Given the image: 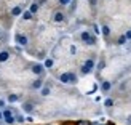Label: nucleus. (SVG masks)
I'll return each mask as SVG.
<instances>
[{"label": "nucleus", "instance_id": "nucleus-1", "mask_svg": "<svg viewBox=\"0 0 131 125\" xmlns=\"http://www.w3.org/2000/svg\"><path fill=\"white\" fill-rule=\"evenodd\" d=\"M59 80L62 83H75L77 82V75L72 74V72H64V74L59 75Z\"/></svg>", "mask_w": 131, "mask_h": 125}, {"label": "nucleus", "instance_id": "nucleus-2", "mask_svg": "<svg viewBox=\"0 0 131 125\" xmlns=\"http://www.w3.org/2000/svg\"><path fill=\"white\" fill-rule=\"evenodd\" d=\"M93 68H94V61L93 60H86L85 64L82 66V74H90V72L93 71Z\"/></svg>", "mask_w": 131, "mask_h": 125}, {"label": "nucleus", "instance_id": "nucleus-3", "mask_svg": "<svg viewBox=\"0 0 131 125\" xmlns=\"http://www.w3.org/2000/svg\"><path fill=\"white\" fill-rule=\"evenodd\" d=\"M2 116H3V119H5V122L8 123V125H11L13 122L16 120V119H15V116H13V112H11L10 109H6V111H5V112H3Z\"/></svg>", "mask_w": 131, "mask_h": 125}, {"label": "nucleus", "instance_id": "nucleus-4", "mask_svg": "<svg viewBox=\"0 0 131 125\" xmlns=\"http://www.w3.org/2000/svg\"><path fill=\"white\" fill-rule=\"evenodd\" d=\"M16 43H18V45H23V47H26V45L29 43L27 35H24V34H16Z\"/></svg>", "mask_w": 131, "mask_h": 125}, {"label": "nucleus", "instance_id": "nucleus-5", "mask_svg": "<svg viewBox=\"0 0 131 125\" xmlns=\"http://www.w3.org/2000/svg\"><path fill=\"white\" fill-rule=\"evenodd\" d=\"M23 15V6L21 5H15L11 8V16H15V18H18V16H21Z\"/></svg>", "mask_w": 131, "mask_h": 125}, {"label": "nucleus", "instance_id": "nucleus-6", "mask_svg": "<svg viewBox=\"0 0 131 125\" xmlns=\"http://www.w3.org/2000/svg\"><path fill=\"white\" fill-rule=\"evenodd\" d=\"M64 19H66V16H64L62 11H54V15H53V21L54 23H64Z\"/></svg>", "mask_w": 131, "mask_h": 125}, {"label": "nucleus", "instance_id": "nucleus-7", "mask_svg": "<svg viewBox=\"0 0 131 125\" xmlns=\"http://www.w3.org/2000/svg\"><path fill=\"white\" fill-rule=\"evenodd\" d=\"M10 60V51L8 50H2L0 51V63H5Z\"/></svg>", "mask_w": 131, "mask_h": 125}, {"label": "nucleus", "instance_id": "nucleus-8", "mask_svg": "<svg viewBox=\"0 0 131 125\" xmlns=\"http://www.w3.org/2000/svg\"><path fill=\"white\" fill-rule=\"evenodd\" d=\"M43 69H45V66H42V64H34V66H32V72L37 74V75H40L43 72Z\"/></svg>", "mask_w": 131, "mask_h": 125}, {"label": "nucleus", "instance_id": "nucleus-9", "mask_svg": "<svg viewBox=\"0 0 131 125\" xmlns=\"http://www.w3.org/2000/svg\"><path fill=\"white\" fill-rule=\"evenodd\" d=\"M43 87V80L42 79H37V80H34L32 82V88H35V90H40Z\"/></svg>", "mask_w": 131, "mask_h": 125}, {"label": "nucleus", "instance_id": "nucleus-10", "mask_svg": "<svg viewBox=\"0 0 131 125\" xmlns=\"http://www.w3.org/2000/svg\"><path fill=\"white\" fill-rule=\"evenodd\" d=\"M90 37H91V34H90V32H88V31H83V32H82V34H80V39H82V40H83L85 43H86V42L90 40Z\"/></svg>", "mask_w": 131, "mask_h": 125}, {"label": "nucleus", "instance_id": "nucleus-11", "mask_svg": "<svg viewBox=\"0 0 131 125\" xmlns=\"http://www.w3.org/2000/svg\"><path fill=\"white\" fill-rule=\"evenodd\" d=\"M23 109L26 111V112H32V111H34V104H32V103H24Z\"/></svg>", "mask_w": 131, "mask_h": 125}, {"label": "nucleus", "instance_id": "nucleus-12", "mask_svg": "<svg viewBox=\"0 0 131 125\" xmlns=\"http://www.w3.org/2000/svg\"><path fill=\"white\" fill-rule=\"evenodd\" d=\"M38 8H40V5H38V3L35 2V3H32V5L29 6V11L32 13V15H35V13L38 11Z\"/></svg>", "mask_w": 131, "mask_h": 125}, {"label": "nucleus", "instance_id": "nucleus-13", "mask_svg": "<svg viewBox=\"0 0 131 125\" xmlns=\"http://www.w3.org/2000/svg\"><path fill=\"white\" fill-rule=\"evenodd\" d=\"M101 88H102V91H109L110 88H112V83H110V82H102Z\"/></svg>", "mask_w": 131, "mask_h": 125}, {"label": "nucleus", "instance_id": "nucleus-14", "mask_svg": "<svg viewBox=\"0 0 131 125\" xmlns=\"http://www.w3.org/2000/svg\"><path fill=\"white\" fill-rule=\"evenodd\" d=\"M50 91H51L50 87H42V88H40V95H42V96H48Z\"/></svg>", "mask_w": 131, "mask_h": 125}, {"label": "nucleus", "instance_id": "nucleus-15", "mask_svg": "<svg viewBox=\"0 0 131 125\" xmlns=\"http://www.w3.org/2000/svg\"><path fill=\"white\" fill-rule=\"evenodd\" d=\"M32 18H34V15H32V13H30L29 10L23 13V19H26V21H29V19H32Z\"/></svg>", "mask_w": 131, "mask_h": 125}, {"label": "nucleus", "instance_id": "nucleus-16", "mask_svg": "<svg viewBox=\"0 0 131 125\" xmlns=\"http://www.w3.org/2000/svg\"><path fill=\"white\" fill-rule=\"evenodd\" d=\"M102 34L106 35V37H109V35H110V27H109V26H106V24L102 26Z\"/></svg>", "mask_w": 131, "mask_h": 125}, {"label": "nucleus", "instance_id": "nucleus-17", "mask_svg": "<svg viewBox=\"0 0 131 125\" xmlns=\"http://www.w3.org/2000/svg\"><path fill=\"white\" fill-rule=\"evenodd\" d=\"M125 43H126V37L125 35H120L117 39V45H125Z\"/></svg>", "mask_w": 131, "mask_h": 125}, {"label": "nucleus", "instance_id": "nucleus-18", "mask_svg": "<svg viewBox=\"0 0 131 125\" xmlns=\"http://www.w3.org/2000/svg\"><path fill=\"white\" fill-rule=\"evenodd\" d=\"M18 100H19L18 95H10V96H8V101H10V103H16Z\"/></svg>", "mask_w": 131, "mask_h": 125}, {"label": "nucleus", "instance_id": "nucleus-19", "mask_svg": "<svg viewBox=\"0 0 131 125\" xmlns=\"http://www.w3.org/2000/svg\"><path fill=\"white\" fill-rule=\"evenodd\" d=\"M104 104H106V108L114 106V100H110V98H109V100H106V101H104Z\"/></svg>", "mask_w": 131, "mask_h": 125}, {"label": "nucleus", "instance_id": "nucleus-20", "mask_svg": "<svg viewBox=\"0 0 131 125\" xmlns=\"http://www.w3.org/2000/svg\"><path fill=\"white\" fill-rule=\"evenodd\" d=\"M53 64H54V63H53V60H47V61H45V64H43V66H45V68H51V66H53Z\"/></svg>", "mask_w": 131, "mask_h": 125}, {"label": "nucleus", "instance_id": "nucleus-21", "mask_svg": "<svg viewBox=\"0 0 131 125\" xmlns=\"http://www.w3.org/2000/svg\"><path fill=\"white\" fill-rule=\"evenodd\" d=\"M15 119H16L19 123H23V122H24V117H23V116H18V117H15Z\"/></svg>", "mask_w": 131, "mask_h": 125}, {"label": "nucleus", "instance_id": "nucleus-22", "mask_svg": "<svg viewBox=\"0 0 131 125\" xmlns=\"http://www.w3.org/2000/svg\"><path fill=\"white\" fill-rule=\"evenodd\" d=\"M125 37H126V40H131V31H126V34H125Z\"/></svg>", "mask_w": 131, "mask_h": 125}, {"label": "nucleus", "instance_id": "nucleus-23", "mask_svg": "<svg viewBox=\"0 0 131 125\" xmlns=\"http://www.w3.org/2000/svg\"><path fill=\"white\" fill-rule=\"evenodd\" d=\"M77 125H90V122H88V120H80Z\"/></svg>", "mask_w": 131, "mask_h": 125}, {"label": "nucleus", "instance_id": "nucleus-24", "mask_svg": "<svg viewBox=\"0 0 131 125\" xmlns=\"http://www.w3.org/2000/svg\"><path fill=\"white\" fill-rule=\"evenodd\" d=\"M69 2H70V0H59V3H61V5H67Z\"/></svg>", "mask_w": 131, "mask_h": 125}, {"label": "nucleus", "instance_id": "nucleus-25", "mask_svg": "<svg viewBox=\"0 0 131 125\" xmlns=\"http://www.w3.org/2000/svg\"><path fill=\"white\" fill-rule=\"evenodd\" d=\"M93 29H94V34H99V32H101V31H99V27H97V26H94Z\"/></svg>", "mask_w": 131, "mask_h": 125}, {"label": "nucleus", "instance_id": "nucleus-26", "mask_svg": "<svg viewBox=\"0 0 131 125\" xmlns=\"http://www.w3.org/2000/svg\"><path fill=\"white\" fill-rule=\"evenodd\" d=\"M37 3L38 5H43V3H47V0H37Z\"/></svg>", "mask_w": 131, "mask_h": 125}, {"label": "nucleus", "instance_id": "nucleus-27", "mask_svg": "<svg viewBox=\"0 0 131 125\" xmlns=\"http://www.w3.org/2000/svg\"><path fill=\"white\" fill-rule=\"evenodd\" d=\"M5 106V101H2V100H0V108H3Z\"/></svg>", "mask_w": 131, "mask_h": 125}, {"label": "nucleus", "instance_id": "nucleus-28", "mask_svg": "<svg viewBox=\"0 0 131 125\" xmlns=\"http://www.w3.org/2000/svg\"><path fill=\"white\" fill-rule=\"evenodd\" d=\"M3 119V116H2V112H0V120H2Z\"/></svg>", "mask_w": 131, "mask_h": 125}]
</instances>
